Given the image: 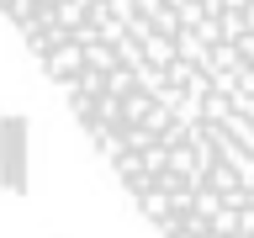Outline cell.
Wrapping results in <instances>:
<instances>
[{"label":"cell","instance_id":"6da1fadb","mask_svg":"<svg viewBox=\"0 0 254 238\" xmlns=\"http://www.w3.org/2000/svg\"><path fill=\"white\" fill-rule=\"evenodd\" d=\"M159 238H254V0H0Z\"/></svg>","mask_w":254,"mask_h":238}]
</instances>
